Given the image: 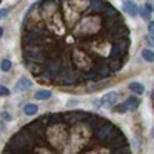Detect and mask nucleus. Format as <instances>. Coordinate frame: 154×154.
<instances>
[{"instance_id":"obj_3","label":"nucleus","mask_w":154,"mask_h":154,"mask_svg":"<svg viewBox=\"0 0 154 154\" xmlns=\"http://www.w3.org/2000/svg\"><path fill=\"white\" fill-rule=\"evenodd\" d=\"M103 143H106L111 149H116V148H120V146L126 145V137H125V134L119 130V128H114L112 133L105 139Z\"/></svg>"},{"instance_id":"obj_21","label":"nucleus","mask_w":154,"mask_h":154,"mask_svg":"<svg viewBox=\"0 0 154 154\" xmlns=\"http://www.w3.org/2000/svg\"><path fill=\"white\" fill-rule=\"evenodd\" d=\"M142 57H143V60H146V62H149V63L154 62V51L145 48V49L142 51Z\"/></svg>"},{"instance_id":"obj_13","label":"nucleus","mask_w":154,"mask_h":154,"mask_svg":"<svg viewBox=\"0 0 154 154\" xmlns=\"http://www.w3.org/2000/svg\"><path fill=\"white\" fill-rule=\"evenodd\" d=\"M31 86H32V82L28 79V77H20V79L16 82L14 89H16V93H22V91H26V89L31 88Z\"/></svg>"},{"instance_id":"obj_34","label":"nucleus","mask_w":154,"mask_h":154,"mask_svg":"<svg viewBox=\"0 0 154 154\" xmlns=\"http://www.w3.org/2000/svg\"><path fill=\"white\" fill-rule=\"evenodd\" d=\"M77 102H79V100H75V99H72V100H69V102H68V106H74V105L77 103Z\"/></svg>"},{"instance_id":"obj_11","label":"nucleus","mask_w":154,"mask_h":154,"mask_svg":"<svg viewBox=\"0 0 154 154\" xmlns=\"http://www.w3.org/2000/svg\"><path fill=\"white\" fill-rule=\"evenodd\" d=\"M85 122L96 130V128H99L100 125H103L106 120H105L103 117H100V116H97V114H88V117L85 119Z\"/></svg>"},{"instance_id":"obj_10","label":"nucleus","mask_w":154,"mask_h":154,"mask_svg":"<svg viewBox=\"0 0 154 154\" xmlns=\"http://www.w3.org/2000/svg\"><path fill=\"white\" fill-rule=\"evenodd\" d=\"M128 34H130V29H128V26H125L123 23L117 25L112 31H111V35L114 40H117V38H122V37H128Z\"/></svg>"},{"instance_id":"obj_35","label":"nucleus","mask_w":154,"mask_h":154,"mask_svg":"<svg viewBox=\"0 0 154 154\" xmlns=\"http://www.w3.org/2000/svg\"><path fill=\"white\" fill-rule=\"evenodd\" d=\"M6 14H8V9H3V8H2V11H0V16H2V17H6Z\"/></svg>"},{"instance_id":"obj_6","label":"nucleus","mask_w":154,"mask_h":154,"mask_svg":"<svg viewBox=\"0 0 154 154\" xmlns=\"http://www.w3.org/2000/svg\"><path fill=\"white\" fill-rule=\"evenodd\" d=\"M26 126H28V130L31 131V134L35 137V143H37V139H40V136L45 133L46 125L42 122V119H37V120H32L31 123H28Z\"/></svg>"},{"instance_id":"obj_4","label":"nucleus","mask_w":154,"mask_h":154,"mask_svg":"<svg viewBox=\"0 0 154 154\" xmlns=\"http://www.w3.org/2000/svg\"><path fill=\"white\" fill-rule=\"evenodd\" d=\"M56 82L60 83V85H74L79 82V77H77V74L69 69V68H63L60 71V74L56 77Z\"/></svg>"},{"instance_id":"obj_2","label":"nucleus","mask_w":154,"mask_h":154,"mask_svg":"<svg viewBox=\"0 0 154 154\" xmlns=\"http://www.w3.org/2000/svg\"><path fill=\"white\" fill-rule=\"evenodd\" d=\"M23 57L26 62H35V63H45L46 57L45 53L38 48V45H28L23 49Z\"/></svg>"},{"instance_id":"obj_14","label":"nucleus","mask_w":154,"mask_h":154,"mask_svg":"<svg viewBox=\"0 0 154 154\" xmlns=\"http://www.w3.org/2000/svg\"><path fill=\"white\" fill-rule=\"evenodd\" d=\"M125 56H126V51L125 49H122L117 43H116L114 46H112V49H111V54H109V59H116V60H123L125 59Z\"/></svg>"},{"instance_id":"obj_37","label":"nucleus","mask_w":154,"mask_h":154,"mask_svg":"<svg viewBox=\"0 0 154 154\" xmlns=\"http://www.w3.org/2000/svg\"><path fill=\"white\" fill-rule=\"evenodd\" d=\"M152 100H154V94H152Z\"/></svg>"},{"instance_id":"obj_23","label":"nucleus","mask_w":154,"mask_h":154,"mask_svg":"<svg viewBox=\"0 0 154 154\" xmlns=\"http://www.w3.org/2000/svg\"><path fill=\"white\" fill-rule=\"evenodd\" d=\"M109 68L112 69V71H119L120 69V66H122V60H116V59H109Z\"/></svg>"},{"instance_id":"obj_28","label":"nucleus","mask_w":154,"mask_h":154,"mask_svg":"<svg viewBox=\"0 0 154 154\" xmlns=\"http://www.w3.org/2000/svg\"><path fill=\"white\" fill-rule=\"evenodd\" d=\"M0 96H2V97H6V96H9V89H8L5 85H2V86H0Z\"/></svg>"},{"instance_id":"obj_36","label":"nucleus","mask_w":154,"mask_h":154,"mask_svg":"<svg viewBox=\"0 0 154 154\" xmlns=\"http://www.w3.org/2000/svg\"><path fill=\"white\" fill-rule=\"evenodd\" d=\"M151 137L154 139V126H152V130H151Z\"/></svg>"},{"instance_id":"obj_24","label":"nucleus","mask_w":154,"mask_h":154,"mask_svg":"<svg viewBox=\"0 0 154 154\" xmlns=\"http://www.w3.org/2000/svg\"><path fill=\"white\" fill-rule=\"evenodd\" d=\"M112 152H114V154H130V152H131V148L128 146V143H126V145H123V146H120V148L112 149Z\"/></svg>"},{"instance_id":"obj_9","label":"nucleus","mask_w":154,"mask_h":154,"mask_svg":"<svg viewBox=\"0 0 154 154\" xmlns=\"http://www.w3.org/2000/svg\"><path fill=\"white\" fill-rule=\"evenodd\" d=\"M42 37H40V31H28L23 35V43L25 45H40Z\"/></svg>"},{"instance_id":"obj_25","label":"nucleus","mask_w":154,"mask_h":154,"mask_svg":"<svg viewBox=\"0 0 154 154\" xmlns=\"http://www.w3.org/2000/svg\"><path fill=\"white\" fill-rule=\"evenodd\" d=\"M139 14H140V17H142L143 20H149V17H151V12L146 8H139Z\"/></svg>"},{"instance_id":"obj_15","label":"nucleus","mask_w":154,"mask_h":154,"mask_svg":"<svg viewBox=\"0 0 154 154\" xmlns=\"http://www.w3.org/2000/svg\"><path fill=\"white\" fill-rule=\"evenodd\" d=\"M108 3H105L103 0H91V8L89 12H105Z\"/></svg>"},{"instance_id":"obj_18","label":"nucleus","mask_w":154,"mask_h":154,"mask_svg":"<svg viewBox=\"0 0 154 154\" xmlns=\"http://www.w3.org/2000/svg\"><path fill=\"white\" fill-rule=\"evenodd\" d=\"M128 89H131L134 94H139V96H142V94L145 93L143 83H139V82H131L130 85H128Z\"/></svg>"},{"instance_id":"obj_20","label":"nucleus","mask_w":154,"mask_h":154,"mask_svg":"<svg viewBox=\"0 0 154 154\" xmlns=\"http://www.w3.org/2000/svg\"><path fill=\"white\" fill-rule=\"evenodd\" d=\"M37 111H38V106L34 103H26L23 106V112L26 116H34V114H37Z\"/></svg>"},{"instance_id":"obj_27","label":"nucleus","mask_w":154,"mask_h":154,"mask_svg":"<svg viewBox=\"0 0 154 154\" xmlns=\"http://www.w3.org/2000/svg\"><path fill=\"white\" fill-rule=\"evenodd\" d=\"M114 111H116V112L123 114V112H126V111H128V108L125 106V103H123V105H116V106H114Z\"/></svg>"},{"instance_id":"obj_7","label":"nucleus","mask_w":154,"mask_h":154,"mask_svg":"<svg viewBox=\"0 0 154 154\" xmlns=\"http://www.w3.org/2000/svg\"><path fill=\"white\" fill-rule=\"evenodd\" d=\"M117 97L119 94L116 91H109L106 93L103 97H102L99 102L100 103H97V106H103V108H114L116 106V102H117Z\"/></svg>"},{"instance_id":"obj_17","label":"nucleus","mask_w":154,"mask_h":154,"mask_svg":"<svg viewBox=\"0 0 154 154\" xmlns=\"http://www.w3.org/2000/svg\"><path fill=\"white\" fill-rule=\"evenodd\" d=\"M94 69L99 75V79H106V77L109 75V72L112 71L109 68V65H97V66H94Z\"/></svg>"},{"instance_id":"obj_19","label":"nucleus","mask_w":154,"mask_h":154,"mask_svg":"<svg viewBox=\"0 0 154 154\" xmlns=\"http://www.w3.org/2000/svg\"><path fill=\"white\" fill-rule=\"evenodd\" d=\"M51 96H53V93H51L49 89H38L34 94V97L37 100H48V99H51Z\"/></svg>"},{"instance_id":"obj_26","label":"nucleus","mask_w":154,"mask_h":154,"mask_svg":"<svg viewBox=\"0 0 154 154\" xmlns=\"http://www.w3.org/2000/svg\"><path fill=\"white\" fill-rule=\"evenodd\" d=\"M0 68H2V71H3V72L9 71V69H11V60L3 59V60H2V63H0Z\"/></svg>"},{"instance_id":"obj_29","label":"nucleus","mask_w":154,"mask_h":154,"mask_svg":"<svg viewBox=\"0 0 154 154\" xmlns=\"http://www.w3.org/2000/svg\"><path fill=\"white\" fill-rule=\"evenodd\" d=\"M106 85H108V82H103V83H97V85L91 86V89H89V91H97V89H100V88H103V86H106Z\"/></svg>"},{"instance_id":"obj_33","label":"nucleus","mask_w":154,"mask_h":154,"mask_svg":"<svg viewBox=\"0 0 154 154\" xmlns=\"http://www.w3.org/2000/svg\"><path fill=\"white\" fill-rule=\"evenodd\" d=\"M146 38H148V43H149V45H152V46H154V35H152V34H149V35H148V37H146Z\"/></svg>"},{"instance_id":"obj_32","label":"nucleus","mask_w":154,"mask_h":154,"mask_svg":"<svg viewBox=\"0 0 154 154\" xmlns=\"http://www.w3.org/2000/svg\"><path fill=\"white\" fill-rule=\"evenodd\" d=\"M145 8H146V9H148L149 12H152V11H154V6H152V5H151L149 2H146V3H145Z\"/></svg>"},{"instance_id":"obj_1","label":"nucleus","mask_w":154,"mask_h":154,"mask_svg":"<svg viewBox=\"0 0 154 154\" xmlns=\"http://www.w3.org/2000/svg\"><path fill=\"white\" fill-rule=\"evenodd\" d=\"M34 143H35V137L31 134L28 126H23L22 130L8 142L3 152L5 154L6 152H26L29 148H32Z\"/></svg>"},{"instance_id":"obj_30","label":"nucleus","mask_w":154,"mask_h":154,"mask_svg":"<svg viewBox=\"0 0 154 154\" xmlns=\"http://www.w3.org/2000/svg\"><path fill=\"white\" fill-rule=\"evenodd\" d=\"M2 119H3L5 122H11V120H12V117L9 116L8 111H2Z\"/></svg>"},{"instance_id":"obj_5","label":"nucleus","mask_w":154,"mask_h":154,"mask_svg":"<svg viewBox=\"0 0 154 154\" xmlns=\"http://www.w3.org/2000/svg\"><path fill=\"white\" fill-rule=\"evenodd\" d=\"M114 125L112 123H109V122H105L103 123V126H99V128H96V130H94V137L99 140V142H102V143H103L105 142V139L112 133V130H114Z\"/></svg>"},{"instance_id":"obj_8","label":"nucleus","mask_w":154,"mask_h":154,"mask_svg":"<svg viewBox=\"0 0 154 154\" xmlns=\"http://www.w3.org/2000/svg\"><path fill=\"white\" fill-rule=\"evenodd\" d=\"M88 117V112L85 111H71V112H66L65 114V122L68 125H74L77 122H82Z\"/></svg>"},{"instance_id":"obj_31","label":"nucleus","mask_w":154,"mask_h":154,"mask_svg":"<svg viewBox=\"0 0 154 154\" xmlns=\"http://www.w3.org/2000/svg\"><path fill=\"white\" fill-rule=\"evenodd\" d=\"M148 32L154 35V22H149V25H148Z\"/></svg>"},{"instance_id":"obj_16","label":"nucleus","mask_w":154,"mask_h":154,"mask_svg":"<svg viewBox=\"0 0 154 154\" xmlns=\"http://www.w3.org/2000/svg\"><path fill=\"white\" fill-rule=\"evenodd\" d=\"M123 103L128 108V111H136L139 108V105H140V100L136 96H130V97H126V100L123 102Z\"/></svg>"},{"instance_id":"obj_22","label":"nucleus","mask_w":154,"mask_h":154,"mask_svg":"<svg viewBox=\"0 0 154 154\" xmlns=\"http://www.w3.org/2000/svg\"><path fill=\"white\" fill-rule=\"evenodd\" d=\"M103 14H105L106 17H117V16H119V12H117V9H116L114 6L108 5V6H106V9H105V12H103Z\"/></svg>"},{"instance_id":"obj_12","label":"nucleus","mask_w":154,"mask_h":154,"mask_svg":"<svg viewBox=\"0 0 154 154\" xmlns=\"http://www.w3.org/2000/svg\"><path fill=\"white\" fill-rule=\"evenodd\" d=\"M123 11L126 12L128 16L136 17L139 14V6L133 2V0H125V2H123Z\"/></svg>"}]
</instances>
